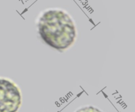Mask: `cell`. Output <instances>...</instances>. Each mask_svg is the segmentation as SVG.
Segmentation results:
<instances>
[{
	"label": "cell",
	"mask_w": 135,
	"mask_h": 112,
	"mask_svg": "<svg viewBox=\"0 0 135 112\" xmlns=\"http://www.w3.org/2000/svg\"><path fill=\"white\" fill-rule=\"evenodd\" d=\"M38 28L45 43L55 49H66L76 38L73 20L61 9H51L44 11L38 18Z\"/></svg>",
	"instance_id": "1"
},
{
	"label": "cell",
	"mask_w": 135,
	"mask_h": 112,
	"mask_svg": "<svg viewBox=\"0 0 135 112\" xmlns=\"http://www.w3.org/2000/svg\"><path fill=\"white\" fill-rule=\"evenodd\" d=\"M21 93L15 83L0 78V112H17L21 104Z\"/></svg>",
	"instance_id": "2"
},
{
	"label": "cell",
	"mask_w": 135,
	"mask_h": 112,
	"mask_svg": "<svg viewBox=\"0 0 135 112\" xmlns=\"http://www.w3.org/2000/svg\"><path fill=\"white\" fill-rule=\"evenodd\" d=\"M76 112H102L93 106H86L78 110Z\"/></svg>",
	"instance_id": "3"
}]
</instances>
